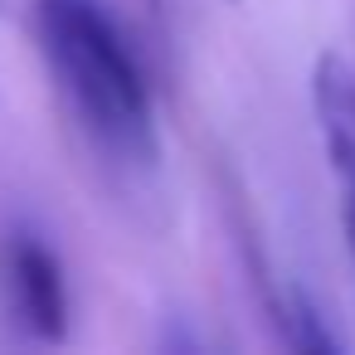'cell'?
I'll return each instance as SVG.
<instances>
[{"instance_id": "obj_1", "label": "cell", "mask_w": 355, "mask_h": 355, "mask_svg": "<svg viewBox=\"0 0 355 355\" xmlns=\"http://www.w3.org/2000/svg\"><path fill=\"white\" fill-rule=\"evenodd\" d=\"M35 40L78 132L117 166H156L151 83L107 0H35Z\"/></svg>"}, {"instance_id": "obj_2", "label": "cell", "mask_w": 355, "mask_h": 355, "mask_svg": "<svg viewBox=\"0 0 355 355\" xmlns=\"http://www.w3.org/2000/svg\"><path fill=\"white\" fill-rule=\"evenodd\" d=\"M0 306L15 321V331H25L30 340L59 345L69 336L64 268H59L54 248L25 224L0 234Z\"/></svg>"}, {"instance_id": "obj_3", "label": "cell", "mask_w": 355, "mask_h": 355, "mask_svg": "<svg viewBox=\"0 0 355 355\" xmlns=\"http://www.w3.org/2000/svg\"><path fill=\"white\" fill-rule=\"evenodd\" d=\"M272 321H277V331H282V345H292V350H316V355L340 350V340L326 331L316 302H311L302 287H287L282 297H272Z\"/></svg>"}, {"instance_id": "obj_4", "label": "cell", "mask_w": 355, "mask_h": 355, "mask_svg": "<svg viewBox=\"0 0 355 355\" xmlns=\"http://www.w3.org/2000/svg\"><path fill=\"white\" fill-rule=\"evenodd\" d=\"M200 345H205V340H200L190 326H175L171 336H161V350H200Z\"/></svg>"}]
</instances>
